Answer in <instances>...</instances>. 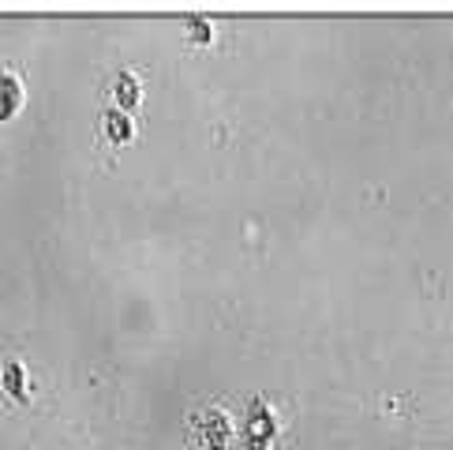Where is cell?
Wrapping results in <instances>:
<instances>
[{"instance_id": "4", "label": "cell", "mask_w": 453, "mask_h": 450, "mask_svg": "<svg viewBox=\"0 0 453 450\" xmlns=\"http://www.w3.org/2000/svg\"><path fill=\"white\" fill-rule=\"evenodd\" d=\"M105 132H112V139H117V143H127V139H132V120H127L120 109H109L105 112Z\"/></svg>"}, {"instance_id": "5", "label": "cell", "mask_w": 453, "mask_h": 450, "mask_svg": "<svg viewBox=\"0 0 453 450\" xmlns=\"http://www.w3.org/2000/svg\"><path fill=\"white\" fill-rule=\"evenodd\" d=\"M188 35L196 38V42H210V23H203V19H188Z\"/></svg>"}, {"instance_id": "2", "label": "cell", "mask_w": 453, "mask_h": 450, "mask_svg": "<svg viewBox=\"0 0 453 450\" xmlns=\"http://www.w3.org/2000/svg\"><path fill=\"white\" fill-rule=\"evenodd\" d=\"M0 383H4V391H8L15 401H27L30 383H27V368H23L19 361H4V364H0Z\"/></svg>"}, {"instance_id": "1", "label": "cell", "mask_w": 453, "mask_h": 450, "mask_svg": "<svg viewBox=\"0 0 453 450\" xmlns=\"http://www.w3.org/2000/svg\"><path fill=\"white\" fill-rule=\"evenodd\" d=\"M23 105V83L12 72H0V120L15 117Z\"/></svg>"}, {"instance_id": "3", "label": "cell", "mask_w": 453, "mask_h": 450, "mask_svg": "<svg viewBox=\"0 0 453 450\" xmlns=\"http://www.w3.org/2000/svg\"><path fill=\"white\" fill-rule=\"evenodd\" d=\"M112 98H117L120 112H124V109H135V105H139V79H135L132 72H120V75H117V87H112Z\"/></svg>"}]
</instances>
